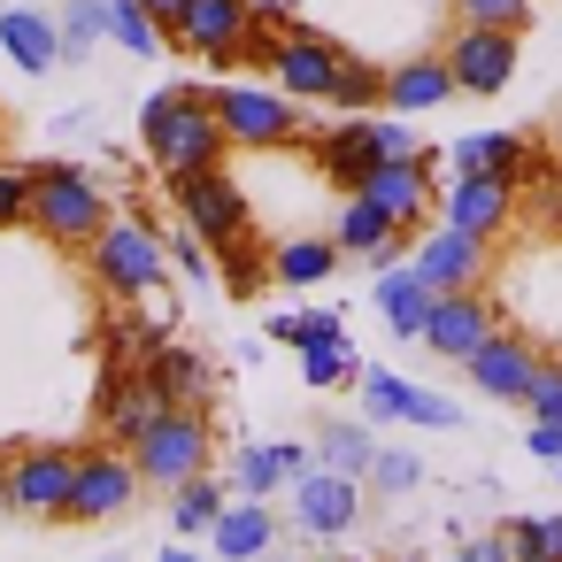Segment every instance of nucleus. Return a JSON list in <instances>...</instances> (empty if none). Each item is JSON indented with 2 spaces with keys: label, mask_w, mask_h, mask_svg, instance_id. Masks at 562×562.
<instances>
[{
  "label": "nucleus",
  "mask_w": 562,
  "mask_h": 562,
  "mask_svg": "<svg viewBox=\"0 0 562 562\" xmlns=\"http://www.w3.org/2000/svg\"><path fill=\"white\" fill-rule=\"evenodd\" d=\"M139 139H147V162L162 178H186V170H216L232 155L224 139V116L201 86H170V93H147L139 109Z\"/></svg>",
  "instance_id": "1"
},
{
  "label": "nucleus",
  "mask_w": 562,
  "mask_h": 562,
  "mask_svg": "<svg viewBox=\"0 0 562 562\" xmlns=\"http://www.w3.org/2000/svg\"><path fill=\"white\" fill-rule=\"evenodd\" d=\"M32 224L55 247H93L101 224H109V193L86 170H70V162H40L32 170Z\"/></svg>",
  "instance_id": "2"
},
{
  "label": "nucleus",
  "mask_w": 562,
  "mask_h": 562,
  "mask_svg": "<svg viewBox=\"0 0 562 562\" xmlns=\"http://www.w3.org/2000/svg\"><path fill=\"white\" fill-rule=\"evenodd\" d=\"M93 278H101L109 301H147V293L170 278V247H162V232L139 224V216H109L101 239H93Z\"/></svg>",
  "instance_id": "3"
},
{
  "label": "nucleus",
  "mask_w": 562,
  "mask_h": 562,
  "mask_svg": "<svg viewBox=\"0 0 562 562\" xmlns=\"http://www.w3.org/2000/svg\"><path fill=\"white\" fill-rule=\"evenodd\" d=\"M132 462L147 485H186L209 470V416L201 408H162L139 439H132Z\"/></svg>",
  "instance_id": "4"
},
{
  "label": "nucleus",
  "mask_w": 562,
  "mask_h": 562,
  "mask_svg": "<svg viewBox=\"0 0 562 562\" xmlns=\"http://www.w3.org/2000/svg\"><path fill=\"white\" fill-rule=\"evenodd\" d=\"M209 101H216L232 147L270 155V147H293V139H301V101H293V93H270V86H216Z\"/></svg>",
  "instance_id": "5"
},
{
  "label": "nucleus",
  "mask_w": 562,
  "mask_h": 562,
  "mask_svg": "<svg viewBox=\"0 0 562 562\" xmlns=\"http://www.w3.org/2000/svg\"><path fill=\"white\" fill-rule=\"evenodd\" d=\"M170 186V201H178V216L224 255V247H239L247 239V193L224 178V162L216 170H186V178H162Z\"/></svg>",
  "instance_id": "6"
},
{
  "label": "nucleus",
  "mask_w": 562,
  "mask_h": 562,
  "mask_svg": "<svg viewBox=\"0 0 562 562\" xmlns=\"http://www.w3.org/2000/svg\"><path fill=\"white\" fill-rule=\"evenodd\" d=\"M139 462H132V447H86L78 454V485H70V516L78 524H109V516H124L132 501H139Z\"/></svg>",
  "instance_id": "7"
},
{
  "label": "nucleus",
  "mask_w": 562,
  "mask_h": 562,
  "mask_svg": "<svg viewBox=\"0 0 562 562\" xmlns=\"http://www.w3.org/2000/svg\"><path fill=\"white\" fill-rule=\"evenodd\" d=\"M247 32H255V0H186V16L170 24V40L186 47V55H201V63H239V47H247Z\"/></svg>",
  "instance_id": "8"
},
{
  "label": "nucleus",
  "mask_w": 562,
  "mask_h": 562,
  "mask_svg": "<svg viewBox=\"0 0 562 562\" xmlns=\"http://www.w3.org/2000/svg\"><path fill=\"white\" fill-rule=\"evenodd\" d=\"M70 485H78V447H24L9 462V508L24 516H70Z\"/></svg>",
  "instance_id": "9"
},
{
  "label": "nucleus",
  "mask_w": 562,
  "mask_h": 562,
  "mask_svg": "<svg viewBox=\"0 0 562 562\" xmlns=\"http://www.w3.org/2000/svg\"><path fill=\"white\" fill-rule=\"evenodd\" d=\"M339 47L324 40V32H278V47H270V78H278V93H293V101H331V78H339Z\"/></svg>",
  "instance_id": "10"
},
{
  "label": "nucleus",
  "mask_w": 562,
  "mask_h": 562,
  "mask_svg": "<svg viewBox=\"0 0 562 562\" xmlns=\"http://www.w3.org/2000/svg\"><path fill=\"white\" fill-rule=\"evenodd\" d=\"M447 70H454L462 93H508V78H516V32H501V24H462L454 47H447Z\"/></svg>",
  "instance_id": "11"
},
{
  "label": "nucleus",
  "mask_w": 562,
  "mask_h": 562,
  "mask_svg": "<svg viewBox=\"0 0 562 562\" xmlns=\"http://www.w3.org/2000/svg\"><path fill=\"white\" fill-rule=\"evenodd\" d=\"M362 408H370L378 424H424V431H454V424H462L454 401L424 393V385L401 378V370H362Z\"/></svg>",
  "instance_id": "12"
},
{
  "label": "nucleus",
  "mask_w": 562,
  "mask_h": 562,
  "mask_svg": "<svg viewBox=\"0 0 562 562\" xmlns=\"http://www.w3.org/2000/svg\"><path fill=\"white\" fill-rule=\"evenodd\" d=\"M508 216H516V178H501V170H454V186H447V224L454 232L493 239V232H508Z\"/></svg>",
  "instance_id": "13"
},
{
  "label": "nucleus",
  "mask_w": 562,
  "mask_h": 562,
  "mask_svg": "<svg viewBox=\"0 0 562 562\" xmlns=\"http://www.w3.org/2000/svg\"><path fill=\"white\" fill-rule=\"evenodd\" d=\"M493 331H501V324H493V308L477 301V285L439 293V301H431V316H424V347H431V355H447V362H470Z\"/></svg>",
  "instance_id": "14"
},
{
  "label": "nucleus",
  "mask_w": 562,
  "mask_h": 562,
  "mask_svg": "<svg viewBox=\"0 0 562 562\" xmlns=\"http://www.w3.org/2000/svg\"><path fill=\"white\" fill-rule=\"evenodd\" d=\"M355 193H362V201H378L401 232H416V224H424V209H431V162H424V155H393V162H378Z\"/></svg>",
  "instance_id": "15"
},
{
  "label": "nucleus",
  "mask_w": 562,
  "mask_h": 562,
  "mask_svg": "<svg viewBox=\"0 0 562 562\" xmlns=\"http://www.w3.org/2000/svg\"><path fill=\"white\" fill-rule=\"evenodd\" d=\"M0 55H9L16 70L47 78L63 63V24L47 16V0H16V9H0Z\"/></svg>",
  "instance_id": "16"
},
{
  "label": "nucleus",
  "mask_w": 562,
  "mask_h": 562,
  "mask_svg": "<svg viewBox=\"0 0 562 562\" xmlns=\"http://www.w3.org/2000/svg\"><path fill=\"white\" fill-rule=\"evenodd\" d=\"M531 378H539V355H531V339H516V331H493V339L470 355V385L493 393V401H524Z\"/></svg>",
  "instance_id": "17"
},
{
  "label": "nucleus",
  "mask_w": 562,
  "mask_h": 562,
  "mask_svg": "<svg viewBox=\"0 0 562 562\" xmlns=\"http://www.w3.org/2000/svg\"><path fill=\"white\" fill-rule=\"evenodd\" d=\"M416 270H424V285H431V293H462V285H477V270H485V239H477V232L439 224V232L416 247Z\"/></svg>",
  "instance_id": "18"
},
{
  "label": "nucleus",
  "mask_w": 562,
  "mask_h": 562,
  "mask_svg": "<svg viewBox=\"0 0 562 562\" xmlns=\"http://www.w3.org/2000/svg\"><path fill=\"white\" fill-rule=\"evenodd\" d=\"M162 408H170V401L155 393V378H147V370H124V378L109 370V385H101V424H109V439H116V447H132Z\"/></svg>",
  "instance_id": "19"
},
{
  "label": "nucleus",
  "mask_w": 562,
  "mask_h": 562,
  "mask_svg": "<svg viewBox=\"0 0 562 562\" xmlns=\"http://www.w3.org/2000/svg\"><path fill=\"white\" fill-rule=\"evenodd\" d=\"M293 516H301V531L339 539V531L355 524V477H339V470H308V477H293Z\"/></svg>",
  "instance_id": "20"
},
{
  "label": "nucleus",
  "mask_w": 562,
  "mask_h": 562,
  "mask_svg": "<svg viewBox=\"0 0 562 562\" xmlns=\"http://www.w3.org/2000/svg\"><path fill=\"white\" fill-rule=\"evenodd\" d=\"M431 285H424V270L416 262H385L378 270V316H385V331L393 339H424V316H431Z\"/></svg>",
  "instance_id": "21"
},
{
  "label": "nucleus",
  "mask_w": 562,
  "mask_h": 562,
  "mask_svg": "<svg viewBox=\"0 0 562 562\" xmlns=\"http://www.w3.org/2000/svg\"><path fill=\"white\" fill-rule=\"evenodd\" d=\"M447 93H462V86H454V70H447V55H416V63L385 70V109H393V116L447 109Z\"/></svg>",
  "instance_id": "22"
},
{
  "label": "nucleus",
  "mask_w": 562,
  "mask_h": 562,
  "mask_svg": "<svg viewBox=\"0 0 562 562\" xmlns=\"http://www.w3.org/2000/svg\"><path fill=\"white\" fill-rule=\"evenodd\" d=\"M316 162H324V178H339V186L355 193V186H362V178L385 162V147H378V124H370V116H347L339 132H324V139H316Z\"/></svg>",
  "instance_id": "23"
},
{
  "label": "nucleus",
  "mask_w": 562,
  "mask_h": 562,
  "mask_svg": "<svg viewBox=\"0 0 562 562\" xmlns=\"http://www.w3.org/2000/svg\"><path fill=\"white\" fill-rule=\"evenodd\" d=\"M331 239H339V255H370V262H393L408 232H401V224H393V216H385L378 201L347 193V209H339V232H331Z\"/></svg>",
  "instance_id": "24"
},
{
  "label": "nucleus",
  "mask_w": 562,
  "mask_h": 562,
  "mask_svg": "<svg viewBox=\"0 0 562 562\" xmlns=\"http://www.w3.org/2000/svg\"><path fill=\"white\" fill-rule=\"evenodd\" d=\"M139 370L155 378V393H162L170 408H201V401H209V362H201L193 347H170V339H162Z\"/></svg>",
  "instance_id": "25"
},
{
  "label": "nucleus",
  "mask_w": 562,
  "mask_h": 562,
  "mask_svg": "<svg viewBox=\"0 0 562 562\" xmlns=\"http://www.w3.org/2000/svg\"><path fill=\"white\" fill-rule=\"evenodd\" d=\"M209 539H216V554H224V562H247V554H262V547L278 539V524H270V508H262V501H239V508H224V516H216V531H209Z\"/></svg>",
  "instance_id": "26"
},
{
  "label": "nucleus",
  "mask_w": 562,
  "mask_h": 562,
  "mask_svg": "<svg viewBox=\"0 0 562 562\" xmlns=\"http://www.w3.org/2000/svg\"><path fill=\"white\" fill-rule=\"evenodd\" d=\"M447 155H454V170H501V178H524V170H531L516 132H462Z\"/></svg>",
  "instance_id": "27"
},
{
  "label": "nucleus",
  "mask_w": 562,
  "mask_h": 562,
  "mask_svg": "<svg viewBox=\"0 0 562 562\" xmlns=\"http://www.w3.org/2000/svg\"><path fill=\"white\" fill-rule=\"evenodd\" d=\"M331 270H339V239H285L270 255V278L278 285H324Z\"/></svg>",
  "instance_id": "28"
},
{
  "label": "nucleus",
  "mask_w": 562,
  "mask_h": 562,
  "mask_svg": "<svg viewBox=\"0 0 562 562\" xmlns=\"http://www.w3.org/2000/svg\"><path fill=\"white\" fill-rule=\"evenodd\" d=\"M316 454H324V470H339V477H362V470L378 462V439H370L362 424H324Z\"/></svg>",
  "instance_id": "29"
},
{
  "label": "nucleus",
  "mask_w": 562,
  "mask_h": 562,
  "mask_svg": "<svg viewBox=\"0 0 562 562\" xmlns=\"http://www.w3.org/2000/svg\"><path fill=\"white\" fill-rule=\"evenodd\" d=\"M216 516H224V493L209 485V470L186 477V485H170V524L178 531H216Z\"/></svg>",
  "instance_id": "30"
},
{
  "label": "nucleus",
  "mask_w": 562,
  "mask_h": 562,
  "mask_svg": "<svg viewBox=\"0 0 562 562\" xmlns=\"http://www.w3.org/2000/svg\"><path fill=\"white\" fill-rule=\"evenodd\" d=\"M385 101V70H370V63H339V78H331V109H347V116H370Z\"/></svg>",
  "instance_id": "31"
},
{
  "label": "nucleus",
  "mask_w": 562,
  "mask_h": 562,
  "mask_svg": "<svg viewBox=\"0 0 562 562\" xmlns=\"http://www.w3.org/2000/svg\"><path fill=\"white\" fill-rule=\"evenodd\" d=\"M109 40H116L124 55H155V47H162L170 32H162V24H155V16L139 9V0H109Z\"/></svg>",
  "instance_id": "32"
},
{
  "label": "nucleus",
  "mask_w": 562,
  "mask_h": 562,
  "mask_svg": "<svg viewBox=\"0 0 562 562\" xmlns=\"http://www.w3.org/2000/svg\"><path fill=\"white\" fill-rule=\"evenodd\" d=\"M270 339L301 355V347H324V339H347V331H339V316H331V308H293V316H278V324H270Z\"/></svg>",
  "instance_id": "33"
},
{
  "label": "nucleus",
  "mask_w": 562,
  "mask_h": 562,
  "mask_svg": "<svg viewBox=\"0 0 562 562\" xmlns=\"http://www.w3.org/2000/svg\"><path fill=\"white\" fill-rule=\"evenodd\" d=\"M301 378L331 393V385L362 378V362H355V347H347V339H324V347H301Z\"/></svg>",
  "instance_id": "34"
},
{
  "label": "nucleus",
  "mask_w": 562,
  "mask_h": 562,
  "mask_svg": "<svg viewBox=\"0 0 562 562\" xmlns=\"http://www.w3.org/2000/svg\"><path fill=\"white\" fill-rule=\"evenodd\" d=\"M109 32V0H70L63 9V55H86Z\"/></svg>",
  "instance_id": "35"
},
{
  "label": "nucleus",
  "mask_w": 562,
  "mask_h": 562,
  "mask_svg": "<svg viewBox=\"0 0 562 562\" xmlns=\"http://www.w3.org/2000/svg\"><path fill=\"white\" fill-rule=\"evenodd\" d=\"M262 278H270V255L255 247V239H239V247H224V285L247 301V293H262Z\"/></svg>",
  "instance_id": "36"
},
{
  "label": "nucleus",
  "mask_w": 562,
  "mask_h": 562,
  "mask_svg": "<svg viewBox=\"0 0 562 562\" xmlns=\"http://www.w3.org/2000/svg\"><path fill=\"white\" fill-rule=\"evenodd\" d=\"M232 477H239L247 501H262L270 485H285V462H278V447H247V454L232 462Z\"/></svg>",
  "instance_id": "37"
},
{
  "label": "nucleus",
  "mask_w": 562,
  "mask_h": 562,
  "mask_svg": "<svg viewBox=\"0 0 562 562\" xmlns=\"http://www.w3.org/2000/svg\"><path fill=\"white\" fill-rule=\"evenodd\" d=\"M508 547H516V554H531V562H562V516H524Z\"/></svg>",
  "instance_id": "38"
},
{
  "label": "nucleus",
  "mask_w": 562,
  "mask_h": 562,
  "mask_svg": "<svg viewBox=\"0 0 562 562\" xmlns=\"http://www.w3.org/2000/svg\"><path fill=\"white\" fill-rule=\"evenodd\" d=\"M454 16H462V24H501V32H524L531 0H454Z\"/></svg>",
  "instance_id": "39"
},
{
  "label": "nucleus",
  "mask_w": 562,
  "mask_h": 562,
  "mask_svg": "<svg viewBox=\"0 0 562 562\" xmlns=\"http://www.w3.org/2000/svg\"><path fill=\"white\" fill-rule=\"evenodd\" d=\"M209 255H216V247H209V239H201L193 224H186V232L170 239V262H178V270H186L193 285H209V278H216V262H209Z\"/></svg>",
  "instance_id": "40"
},
{
  "label": "nucleus",
  "mask_w": 562,
  "mask_h": 562,
  "mask_svg": "<svg viewBox=\"0 0 562 562\" xmlns=\"http://www.w3.org/2000/svg\"><path fill=\"white\" fill-rule=\"evenodd\" d=\"M370 477H378L385 493H408V485L424 477V462H416L408 447H378V462H370Z\"/></svg>",
  "instance_id": "41"
},
{
  "label": "nucleus",
  "mask_w": 562,
  "mask_h": 562,
  "mask_svg": "<svg viewBox=\"0 0 562 562\" xmlns=\"http://www.w3.org/2000/svg\"><path fill=\"white\" fill-rule=\"evenodd\" d=\"M32 224V170H0V232Z\"/></svg>",
  "instance_id": "42"
},
{
  "label": "nucleus",
  "mask_w": 562,
  "mask_h": 562,
  "mask_svg": "<svg viewBox=\"0 0 562 562\" xmlns=\"http://www.w3.org/2000/svg\"><path fill=\"white\" fill-rule=\"evenodd\" d=\"M524 408H531V416H547V424H562V370H554V362H539V378H531Z\"/></svg>",
  "instance_id": "43"
},
{
  "label": "nucleus",
  "mask_w": 562,
  "mask_h": 562,
  "mask_svg": "<svg viewBox=\"0 0 562 562\" xmlns=\"http://www.w3.org/2000/svg\"><path fill=\"white\" fill-rule=\"evenodd\" d=\"M539 462H562V424H547V416H531V439H524Z\"/></svg>",
  "instance_id": "44"
},
{
  "label": "nucleus",
  "mask_w": 562,
  "mask_h": 562,
  "mask_svg": "<svg viewBox=\"0 0 562 562\" xmlns=\"http://www.w3.org/2000/svg\"><path fill=\"white\" fill-rule=\"evenodd\" d=\"M378 147H385V162H393V155H416V132H408L401 116H385V124H378Z\"/></svg>",
  "instance_id": "45"
},
{
  "label": "nucleus",
  "mask_w": 562,
  "mask_h": 562,
  "mask_svg": "<svg viewBox=\"0 0 562 562\" xmlns=\"http://www.w3.org/2000/svg\"><path fill=\"white\" fill-rule=\"evenodd\" d=\"M454 562H516V547H508V539H477V547H462Z\"/></svg>",
  "instance_id": "46"
},
{
  "label": "nucleus",
  "mask_w": 562,
  "mask_h": 562,
  "mask_svg": "<svg viewBox=\"0 0 562 562\" xmlns=\"http://www.w3.org/2000/svg\"><path fill=\"white\" fill-rule=\"evenodd\" d=\"M278 462H285V477H308V447L301 439H278Z\"/></svg>",
  "instance_id": "47"
},
{
  "label": "nucleus",
  "mask_w": 562,
  "mask_h": 562,
  "mask_svg": "<svg viewBox=\"0 0 562 562\" xmlns=\"http://www.w3.org/2000/svg\"><path fill=\"white\" fill-rule=\"evenodd\" d=\"M139 9H147V16H155V24H162V32H170V24H178V16H186V0H139Z\"/></svg>",
  "instance_id": "48"
},
{
  "label": "nucleus",
  "mask_w": 562,
  "mask_h": 562,
  "mask_svg": "<svg viewBox=\"0 0 562 562\" xmlns=\"http://www.w3.org/2000/svg\"><path fill=\"white\" fill-rule=\"evenodd\" d=\"M162 562H201V554L193 547H162Z\"/></svg>",
  "instance_id": "49"
},
{
  "label": "nucleus",
  "mask_w": 562,
  "mask_h": 562,
  "mask_svg": "<svg viewBox=\"0 0 562 562\" xmlns=\"http://www.w3.org/2000/svg\"><path fill=\"white\" fill-rule=\"evenodd\" d=\"M0 501H9V470H0Z\"/></svg>",
  "instance_id": "50"
},
{
  "label": "nucleus",
  "mask_w": 562,
  "mask_h": 562,
  "mask_svg": "<svg viewBox=\"0 0 562 562\" xmlns=\"http://www.w3.org/2000/svg\"><path fill=\"white\" fill-rule=\"evenodd\" d=\"M401 562H424V554H401Z\"/></svg>",
  "instance_id": "51"
},
{
  "label": "nucleus",
  "mask_w": 562,
  "mask_h": 562,
  "mask_svg": "<svg viewBox=\"0 0 562 562\" xmlns=\"http://www.w3.org/2000/svg\"><path fill=\"white\" fill-rule=\"evenodd\" d=\"M516 562H531V554H516Z\"/></svg>",
  "instance_id": "52"
},
{
  "label": "nucleus",
  "mask_w": 562,
  "mask_h": 562,
  "mask_svg": "<svg viewBox=\"0 0 562 562\" xmlns=\"http://www.w3.org/2000/svg\"><path fill=\"white\" fill-rule=\"evenodd\" d=\"M554 470H562V462H554Z\"/></svg>",
  "instance_id": "53"
}]
</instances>
